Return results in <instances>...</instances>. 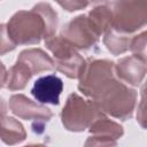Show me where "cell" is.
Wrapping results in <instances>:
<instances>
[{"label":"cell","instance_id":"obj_1","mask_svg":"<svg viewBox=\"0 0 147 147\" xmlns=\"http://www.w3.org/2000/svg\"><path fill=\"white\" fill-rule=\"evenodd\" d=\"M7 31L16 45H36L55 34L59 25L56 11L47 2L30 10H18L8 21Z\"/></svg>","mask_w":147,"mask_h":147},{"label":"cell","instance_id":"obj_2","mask_svg":"<svg viewBox=\"0 0 147 147\" xmlns=\"http://www.w3.org/2000/svg\"><path fill=\"white\" fill-rule=\"evenodd\" d=\"M137 92L117 77L108 80L91 99L98 108L111 117L126 121L132 117L137 103Z\"/></svg>","mask_w":147,"mask_h":147},{"label":"cell","instance_id":"obj_3","mask_svg":"<svg viewBox=\"0 0 147 147\" xmlns=\"http://www.w3.org/2000/svg\"><path fill=\"white\" fill-rule=\"evenodd\" d=\"M102 115L105 114L93 100H86L77 93H71L61 111V122L68 131L83 132Z\"/></svg>","mask_w":147,"mask_h":147},{"label":"cell","instance_id":"obj_4","mask_svg":"<svg viewBox=\"0 0 147 147\" xmlns=\"http://www.w3.org/2000/svg\"><path fill=\"white\" fill-rule=\"evenodd\" d=\"M147 0H113L110 10L113 29L125 34L133 33L146 25Z\"/></svg>","mask_w":147,"mask_h":147},{"label":"cell","instance_id":"obj_5","mask_svg":"<svg viewBox=\"0 0 147 147\" xmlns=\"http://www.w3.org/2000/svg\"><path fill=\"white\" fill-rule=\"evenodd\" d=\"M46 48L54 56L55 69L71 79L78 78L86 60L78 51L61 36H52L45 39Z\"/></svg>","mask_w":147,"mask_h":147},{"label":"cell","instance_id":"obj_6","mask_svg":"<svg viewBox=\"0 0 147 147\" xmlns=\"http://www.w3.org/2000/svg\"><path fill=\"white\" fill-rule=\"evenodd\" d=\"M115 75V62L107 59H90L85 62L78 79V90L90 99H93L99 90Z\"/></svg>","mask_w":147,"mask_h":147},{"label":"cell","instance_id":"obj_7","mask_svg":"<svg viewBox=\"0 0 147 147\" xmlns=\"http://www.w3.org/2000/svg\"><path fill=\"white\" fill-rule=\"evenodd\" d=\"M60 36L76 49L83 51L94 47L101 37L86 14L78 15L67 22L61 28Z\"/></svg>","mask_w":147,"mask_h":147},{"label":"cell","instance_id":"obj_8","mask_svg":"<svg viewBox=\"0 0 147 147\" xmlns=\"http://www.w3.org/2000/svg\"><path fill=\"white\" fill-rule=\"evenodd\" d=\"M9 109L21 119L33 121V132H44V125L52 117L53 113L42 103H37L24 94H14L9 99Z\"/></svg>","mask_w":147,"mask_h":147},{"label":"cell","instance_id":"obj_9","mask_svg":"<svg viewBox=\"0 0 147 147\" xmlns=\"http://www.w3.org/2000/svg\"><path fill=\"white\" fill-rule=\"evenodd\" d=\"M90 137L85 146H116L117 140L124 134L123 126L109 119L106 115L96 118L88 127Z\"/></svg>","mask_w":147,"mask_h":147},{"label":"cell","instance_id":"obj_10","mask_svg":"<svg viewBox=\"0 0 147 147\" xmlns=\"http://www.w3.org/2000/svg\"><path fill=\"white\" fill-rule=\"evenodd\" d=\"M146 71V60L133 54L121 59L115 64L116 77L121 82L132 86H139L142 83Z\"/></svg>","mask_w":147,"mask_h":147},{"label":"cell","instance_id":"obj_11","mask_svg":"<svg viewBox=\"0 0 147 147\" xmlns=\"http://www.w3.org/2000/svg\"><path fill=\"white\" fill-rule=\"evenodd\" d=\"M62 91V79L55 75H46L34 82L31 88V94L39 103H49L53 106H57L60 103V95Z\"/></svg>","mask_w":147,"mask_h":147},{"label":"cell","instance_id":"obj_12","mask_svg":"<svg viewBox=\"0 0 147 147\" xmlns=\"http://www.w3.org/2000/svg\"><path fill=\"white\" fill-rule=\"evenodd\" d=\"M17 61L23 63L30 70L32 76L55 69L54 60L40 48H28L22 51Z\"/></svg>","mask_w":147,"mask_h":147},{"label":"cell","instance_id":"obj_13","mask_svg":"<svg viewBox=\"0 0 147 147\" xmlns=\"http://www.w3.org/2000/svg\"><path fill=\"white\" fill-rule=\"evenodd\" d=\"M26 131L24 126L14 117L0 116V139L6 145H17L25 140Z\"/></svg>","mask_w":147,"mask_h":147},{"label":"cell","instance_id":"obj_14","mask_svg":"<svg viewBox=\"0 0 147 147\" xmlns=\"http://www.w3.org/2000/svg\"><path fill=\"white\" fill-rule=\"evenodd\" d=\"M86 15L100 36H103L107 31L113 29V15L108 5L93 6Z\"/></svg>","mask_w":147,"mask_h":147},{"label":"cell","instance_id":"obj_15","mask_svg":"<svg viewBox=\"0 0 147 147\" xmlns=\"http://www.w3.org/2000/svg\"><path fill=\"white\" fill-rule=\"evenodd\" d=\"M31 77L32 74L30 72V70L23 63L16 61V63L10 67V69L7 71L6 87L10 91L23 90L28 85Z\"/></svg>","mask_w":147,"mask_h":147},{"label":"cell","instance_id":"obj_16","mask_svg":"<svg viewBox=\"0 0 147 147\" xmlns=\"http://www.w3.org/2000/svg\"><path fill=\"white\" fill-rule=\"evenodd\" d=\"M103 44L106 48L114 55H121L129 51L130 40L131 38L125 34L121 33L114 29H110L103 34Z\"/></svg>","mask_w":147,"mask_h":147},{"label":"cell","instance_id":"obj_17","mask_svg":"<svg viewBox=\"0 0 147 147\" xmlns=\"http://www.w3.org/2000/svg\"><path fill=\"white\" fill-rule=\"evenodd\" d=\"M129 49L133 55L140 56L141 59L146 60V31H142L141 33L131 38Z\"/></svg>","mask_w":147,"mask_h":147},{"label":"cell","instance_id":"obj_18","mask_svg":"<svg viewBox=\"0 0 147 147\" xmlns=\"http://www.w3.org/2000/svg\"><path fill=\"white\" fill-rule=\"evenodd\" d=\"M16 44L9 37L7 31V25L5 23H0V55H5L16 48Z\"/></svg>","mask_w":147,"mask_h":147},{"label":"cell","instance_id":"obj_19","mask_svg":"<svg viewBox=\"0 0 147 147\" xmlns=\"http://www.w3.org/2000/svg\"><path fill=\"white\" fill-rule=\"evenodd\" d=\"M55 1L59 6H61L64 10L69 13L82 10L90 6V0H55Z\"/></svg>","mask_w":147,"mask_h":147},{"label":"cell","instance_id":"obj_20","mask_svg":"<svg viewBox=\"0 0 147 147\" xmlns=\"http://www.w3.org/2000/svg\"><path fill=\"white\" fill-rule=\"evenodd\" d=\"M6 80H7V69L5 64L0 61V88L6 85Z\"/></svg>","mask_w":147,"mask_h":147},{"label":"cell","instance_id":"obj_21","mask_svg":"<svg viewBox=\"0 0 147 147\" xmlns=\"http://www.w3.org/2000/svg\"><path fill=\"white\" fill-rule=\"evenodd\" d=\"M109 0H90L91 6H98V5H107Z\"/></svg>","mask_w":147,"mask_h":147},{"label":"cell","instance_id":"obj_22","mask_svg":"<svg viewBox=\"0 0 147 147\" xmlns=\"http://www.w3.org/2000/svg\"><path fill=\"white\" fill-rule=\"evenodd\" d=\"M6 102H5V100L0 96V116L1 115H3V114H6Z\"/></svg>","mask_w":147,"mask_h":147}]
</instances>
